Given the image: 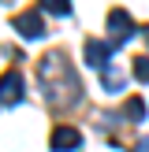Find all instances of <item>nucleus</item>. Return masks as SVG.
I'll return each instance as SVG.
<instances>
[{"label":"nucleus","instance_id":"nucleus-1","mask_svg":"<svg viewBox=\"0 0 149 152\" xmlns=\"http://www.w3.org/2000/svg\"><path fill=\"white\" fill-rule=\"evenodd\" d=\"M41 7H30V11H19L15 15V30H19L22 37H30V41H34V37H41L45 34V19H41Z\"/></svg>","mask_w":149,"mask_h":152},{"label":"nucleus","instance_id":"nucleus-2","mask_svg":"<svg viewBox=\"0 0 149 152\" xmlns=\"http://www.w3.org/2000/svg\"><path fill=\"white\" fill-rule=\"evenodd\" d=\"M19 100H22V74L7 67L0 74V104H19Z\"/></svg>","mask_w":149,"mask_h":152},{"label":"nucleus","instance_id":"nucleus-3","mask_svg":"<svg viewBox=\"0 0 149 152\" xmlns=\"http://www.w3.org/2000/svg\"><path fill=\"white\" fill-rule=\"evenodd\" d=\"M82 145V134L74 130V126H56L52 130V152H71Z\"/></svg>","mask_w":149,"mask_h":152},{"label":"nucleus","instance_id":"nucleus-4","mask_svg":"<svg viewBox=\"0 0 149 152\" xmlns=\"http://www.w3.org/2000/svg\"><path fill=\"white\" fill-rule=\"evenodd\" d=\"M108 56H112L108 41H101V37H89L86 41V63L89 67H108Z\"/></svg>","mask_w":149,"mask_h":152},{"label":"nucleus","instance_id":"nucleus-5","mask_svg":"<svg viewBox=\"0 0 149 152\" xmlns=\"http://www.w3.org/2000/svg\"><path fill=\"white\" fill-rule=\"evenodd\" d=\"M108 30L116 34V41H127V37L134 34V22H131V15H127L123 7H116V11H108Z\"/></svg>","mask_w":149,"mask_h":152},{"label":"nucleus","instance_id":"nucleus-6","mask_svg":"<svg viewBox=\"0 0 149 152\" xmlns=\"http://www.w3.org/2000/svg\"><path fill=\"white\" fill-rule=\"evenodd\" d=\"M101 82H104V89H108V93H116V89L123 86V71H116V67H104Z\"/></svg>","mask_w":149,"mask_h":152},{"label":"nucleus","instance_id":"nucleus-7","mask_svg":"<svg viewBox=\"0 0 149 152\" xmlns=\"http://www.w3.org/2000/svg\"><path fill=\"white\" fill-rule=\"evenodd\" d=\"M131 71H134V78H138V82H149V56H138Z\"/></svg>","mask_w":149,"mask_h":152},{"label":"nucleus","instance_id":"nucleus-8","mask_svg":"<svg viewBox=\"0 0 149 152\" xmlns=\"http://www.w3.org/2000/svg\"><path fill=\"white\" fill-rule=\"evenodd\" d=\"M123 111H127V119H134V123H138V119L145 115V104H142L138 96H134V100H127V108H123Z\"/></svg>","mask_w":149,"mask_h":152},{"label":"nucleus","instance_id":"nucleus-9","mask_svg":"<svg viewBox=\"0 0 149 152\" xmlns=\"http://www.w3.org/2000/svg\"><path fill=\"white\" fill-rule=\"evenodd\" d=\"M41 11H52V15H67V11H71V7H67L63 0H49V4H45Z\"/></svg>","mask_w":149,"mask_h":152},{"label":"nucleus","instance_id":"nucleus-10","mask_svg":"<svg viewBox=\"0 0 149 152\" xmlns=\"http://www.w3.org/2000/svg\"><path fill=\"white\" fill-rule=\"evenodd\" d=\"M134 152H149V137H142V141H138V148H134Z\"/></svg>","mask_w":149,"mask_h":152}]
</instances>
